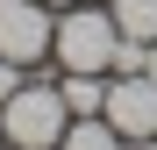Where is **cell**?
I'll return each instance as SVG.
<instances>
[{
    "instance_id": "cell-11",
    "label": "cell",
    "mask_w": 157,
    "mask_h": 150,
    "mask_svg": "<svg viewBox=\"0 0 157 150\" xmlns=\"http://www.w3.org/2000/svg\"><path fill=\"white\" fill-rule=\"evenodd\" d=\"M43 7H71V0H43Z\"/></svg>"
},
{
    "instance_id": "cell-5",
    "label": "cell",
    "mask_w": 157,
    "mask_h": 150,
    "mask_svg": "<svg viewBox=\"0 0 157 150\" xmlns=\"http://www.w3.org/2000/svg\"><path fill=\"white\" fill-rule=\"evenodd\" d=\"M57 150H121V129H114L107 114H71Z\"/></svg>"
},
{
    "instance_id": "cell-4",
    "label": "cell",
    "mask_w": 157,
    "mask_h": 150,
    "mask_svg": "<svg viewBox=\"0 0 157 150\" xmlns=\"http://www.w3.org/2000/svg\"><path fill=\"white\" fill-rule=\"evenodd\" d=\"M100 114L121 129V143L128 136H157V86L143 71H107V107Z\"/></svg>"
},
{
    "instance_id": "cell-6",
    "label": "cell",
    "mask_w": 157,
    "mask_h": 150,
    "mask_svg": "<svg viewBox=\"0 0 157 150\" xmlns=\"http://www.w3.org/2000/svg\"><path fill=\"white\" fill-rule=\"evenodd\" d=\"M57 93H64L71 114H100V107H107V71H64Z\"/></svg>"
},
{
    "instance_id": "cell-8",
    "label": "cell",
    "mask_w": 157,
    "mask_h": 150,
    "mask_svg": "<svg viewBox=\"0 0 157 150\" xmlns=\"http://www.w3.org/2000/svg\"><path fill=\"white\" fill-rule=\"evenodd\" d=\"M21 79H29V64H14V57H0V107L21 93Z\"/></svg>"
},
{
    "instance_id": "cell-10",
    "label": "cell",
    "mask_w": 157,
    "mask_h": 150,
    "mask_svg": "<svg viewBox=\"0 0 157 150\" xmlns=\"http://www.w3.org/2000/svg\"><path fill=\"white\" fill-rule=\"evenodd\" d=\"M121 150H157V136H128V143H121Z\"/></svg>"
},
{
    "instance_id": "cell-2",
    "label": "cell",
    "mask_w": 157,
    "mask_h": 150,
    "mask_svg": "<svg viewBox=\"0 0 157 150\" xmlns=\"http://www.w3.org/2000/svg\"><path fill=\"white\" fill-rule=\"evenodd\" d=\"M114 50H121L114 7H86V0L57 7V36H50V57H57L64 71H114Z\"/></svg>"
},
{
    "instance_id": "cell-1",
    "label": "cell",
    "mask_w": 157,
    "mask_h": 150,
    "mask_svg": "<svg viewBox=\"0 0 157 150\" xmlns=\"http://www.w3.org/2000/svg\"><path fill=\"white\" fill-rule=\"evenodd\" d=\"M64 121H71V107H64L57 79H21V93L0 107V143L7 150H57Z\"/></svg>"
},
{
    "instance_id": "cell-7",
    "label": "cell",
    "mask_w": 157,
    "mask_h": 150,
    "mask_svg": "<svg viewBox=\"0 0 157 150\" xmlns=\"http://www.w3.org/2000/svg\"><path fill=\"white\" fill-rule=\"evenodd\" d=\"M114 7V29L136 36V43H157V0H107Z\"/></svg>"
},
{
    "instance_id": "cell-9",
    "label": "cell",
    "mask_w": 157,
    "mask_h": 150,
    "mask_svg": "<svg viewBox=\"0 0 157 150\" xmlns=\"http://www.w3.org/2000/svg\"><path fill=\"white\" fill-rule=\"evenodd\" d=\"M143 79H150V86H157V43H150V50H143Z\"/></svg>"
},
{
    "instance_id": "cell-3",
    "label": "cell",
    "mask_w": 157,
    "mask_h": 150,
    "mask_svg": "<svg viewBox=\"0 0 157 150\" xmlns=\"http://www.w3.org/2000/svg\"><path fill=\"white\" fill-rule=\"evenodd\" d=\"M50 36H57V7H43V0H14V7H0V57L43 64V57H50Z\"/></svg>"
}]
</instances>
